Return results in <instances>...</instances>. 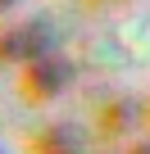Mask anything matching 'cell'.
Here are the masks:
<instances>
[{"label":"cell","mask_w":150,"mask_h":154,"mask_svg":"<svg viewBox=\"0 0 150 154\" xmlns=\"http://www.w3.org/2000/svg\"><path fill=\"white\" fill-rule=\"evenodd\" d=\"M55 27H50V18H32V23H23V27H14L5 41H0V59H23V63H37V59H46V54H55Z\"/></svg>","instance_id":"6da1fadb"},{"label":"cell","mask_w":150,"mask_h":154,"mask_svg":"<svg viewBox=\"0 0 150 154\" xmlns=\"http://www.w3.org/2000/svg\"><path fill=\"white\" fill-rule=\"evenodd\" d=\"M27 82H32V91H37V95H55V91H64V86L73 82V63L55 50V54H46V59L27 63Z\"/></svg>","instance_id":"7a4b0ae2"},{"label":"cell","mask_w":150,"mask_h":154,"mask_svg":"<svg viewBox=\"0 0 150 154\" xmlns=\"http://www.w3.org/2000/svg\"><path fill=\"white\" fill-rule=\"evenodd\" d=\"M78 149H82L78 127H50L41 136V145H37V154H78Z\"/></svg>","instance_id":"3957f363"},{"label":"cell","mask_w":150,"mask_h":154,"mask_svg":"<svg viewBox=\"0 0 150 154\" xmlns=\"http://www.w3.org/2000/svg\"><path fill=\"white\" fill-rule=\"evenodd\" d=\"M14 5H18V0H0V9H14Z\"/></svg>","instance_id":"277c9868"},{"label":"cell","mask_w":150,"mask_h":154,"mask_svg":"<svg viewBox=\"0 0 150 154\" xmlns=\"http://www.w3.org/2000/svg\"><path fill=\"white\" fill-rule=\"evenodd\" d=\"M132 154H150V145H136V149H132Z\"/></svg>","instance_id":"5b68a950"},{"label":"cell","mask_w":150,"mask_h":154,"mask_svg":"<svg viewBox=\"0 0 150 154\" xmlns=\"http://www.w3.org/2000/svg\"><path fill=\"white\" fill-rule=\"evenodd\" d=\"M0 154H5V149H0Z\"/></svg>","instance_id":"8992f818"}]
</instances>
